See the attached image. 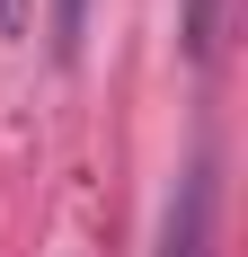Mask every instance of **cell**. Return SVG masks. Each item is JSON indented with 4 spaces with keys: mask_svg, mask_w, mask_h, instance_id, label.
Here are the masks:
<instances>
[{
    "mask_svg": "<svg viewBox=\"0 0 248 257\" xmlns=\"http://www.w3.org/2000/svg\"><path fill=\"white\" fill-rule=\"evenodd\" d=\"M160 257H222V178H213V151H195L177 169L169 204H160Z\"/></svg>",
    "mask_w": 248,
    "mask_h": 257,
    "instance_id": "cell-1",
    "label": "cell"
},
{
    "mask_svg": "<svg viewBox=\"0 0 248 257\" xmlns=\"http://www.w3.org/2000/svg\"><path fill=\"white\" fill-rule=\"evenodd\" d=\"M80 36H89V0H53V62H80Z\"/></svg>",
    "mask_w": 248,
    "mask_h": 257,
    "instance_id": "cell-2",
    "label": "cell"
},
{
    "mask_svg": "<svg viewBox=\"0 0 248 257\" xmlns=\"http://www.w3.org/2000/svg\"><path fill=\"white\" fill-rule=\"evenodd\" d=\"M222 9H230V0H186V53H195V62L222 45Z\"/></svg>",
    "mask_w": 248,
    "mask_h": 257,
    "instance_id": "cell-3",
    "label": "cell"
},
{
    "mask_svg": "<svg viewBox=\"0 0 248 257\" xmlns=\"http://www.w3.org/2000/svg\"><path fill=\"white\" fill-rule=\"evenodd\" d=\"M0 27H9V36H18V27H27V0H0Z\"/></svg>",
    "mask_w": 248,
    "mask_h": 257,
    "instance_id": "cell-4",
    "label": "cell"
}]
</instances>
